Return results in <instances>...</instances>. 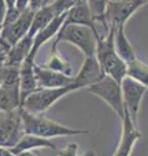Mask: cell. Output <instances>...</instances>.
Returning a JSON list of instances; mask_svg holds the SVG:
<instances>
[{
	"mask_svg": "<svg viewBox=\"0 0 148 156\" xmlns=\"http://www.w3.org/2000/svg\"><path fill=\"white\" fill-rule=\"evenodd\" d=\"M19 109L22 120V129L23 134L41 136L44 139H52L56 136H69V135H83L88 134V130H78L72 129L68 126L58 124L53 120L47 119L44 115H33L25 109Z\"/></svg>",
	"mask_w": 148,
	"mask_h": 156,
	"instance_id": "cell-1",
	"label": "cell"
},
{
	"mask_svg": "<svg viewBox=\"0 0 148 156\" xmlns=\"http://www.w3.org/2000/svg\"><path fill=\"white\" fill-rule=\"evenodd\" d=\"M95 56L103 73L105 76L112 77L117 82H122L126 77L127 65L122 58L118 56L115 46V31L109 30L105 33V35L100 37L96 41V51Z\"/></svg>",
	"mask_w": 148,
	"mask_h": 156,
	"instance_id": "cell-2",
	"label": "cell"
},
{
	"mask_svg": "<svg viewBox=\"0 0 148 156\" xmlns=\"http://www.w3.org/2000/svg\"><path fill=\"white\" fill-rule=\"evenodd\" d=\"M147 3L148 0H111L99 22L104 25L107 31L113 30L116 33L118 29H125L132 14Z\"/></svg>",
	"mask_w": 148,
	"mask_h": 156,
	"instance_id": "cell-3",
	"label": "cell"
},
{
	"mask_svg": "<svg viewBox=\"0 0 148 156\" xmlns=\"http://www.w3.org/2000/svg\"><path fill=\"white\" fill-rule=\"evenodd\" d=\"M101 35L95 34L90 27L79 26V25H62L60 31L53 41V46L60 42H66L76 46L86 57L95 56L96 51V41Z\"/></svg>",
	"mask_w": 148,
	"mask_h": 156,
	"instance_id": "cell-4",
	"label": "cell"
},
{
	"mask_svg": "<svg viewBox=\"0 0 148 156\" xmlns=\"http://www.w3.org/2000/svg\"><path fill=\"white\" fill-rule=\"evenodd\" d=\"M73 91H77L73 83L60 89H38L26 96L19 108L33 115H44L53 104Z\"/></svg>",
	"mask_w": 148,
	"mask_h": 156,
	"instance_id": "cell-5",
	"label": "cell"
},
{
	"mask_svg": "<svg viewBox=\"0 0 148 156\" xmlns=\"http://www.w3.org/2000/svg\"><path fill=\"white\" fill-rule=\"evenodd\" d=\"M90 94L99 96L101 100L111 107L117 113V116L122 119L123 112H125V104H123V96L121 83L113 80L109 76H104L99 82L93 83L87 89Z\"/></svg>",
	"mask_w": 148,
	"mask_h": 156,
	"instance_id": "cell-6",
	"label": "cell"
},
{
	"mask_svg": "<svg viewBox=\"0 0 148 156\" xmlns=\"http://www.w3.org/2000/svg\"><path fill=\"white\" fill-rule=\"evenodd\" d=\"M23 135L19 109L3 113L0 119V147L12 148Z\"/></svg>",
	"mask_w": 148,
	"mask_h": 156,
	"instance_id": "cell-7",
	"label": "cell"
},
{
	"mask_svg": "<svg viewBox=\"0 0 148 156\" xmlns=\"http://www.w3.org/2000/svg\"><path fill=\"white\" fill-rule=\"evenodd\" d=\"M34 13L35 12H33L31 9H26L14 22L3 26L2 35H0V44H5L12 48L18 41L26 37L29 34V30H30Z\"/></svg>",
	"mask_w": 148,
	"mask_h": 156,
	"instance_id": "cell-8",
	"label": "cell"
},
{
	"mask_svg": "<svg viewBox=\"0 0 148 156\" xmlns=\"http://www.w3.org/2000/svg\"><path fill=\"white\" fill-rule=\"evenodd\" d=\"M121 89H122L125 109L127 111V113L131 117V120L136 124V117H138V113H139V108H140L143 96H144L148 89L129 77H125L122 80Z\"/></svg>",
	"mask_w": 148,
	"mask_h": 156,
	"instance_id": "cell-9",
	"label": "cell"
},
{
	"mask_svg": "<svg viewBox=\"0 0 148 156\" xmlns=\"http://www.w3.org/2000/svg\"><path fill=\"white\" fill-rule=\"evenodd\" d=\"M122 129H121V136L120 143L116 148L115 154L112 156H131L132 148L135 143L142 138V133L136 128V124L131 120V117L125 109L122 116Z\"/></svg>",
	"mask_w": 148,
	"mask_h": 156,
	"instance_id": "cell-10",
	"label": "cell"
},
{
	"mask_svg": "<svg viewBox=\"0 0 148 156\" xmlns=\"http://www.w3.org/2000/svg\"><path fill=\"white\" fill-rule=\"evenodd\" d=\"M104 76L105 74L103 73L96 56L85 57L79 72L76 74V77H73V85L76 86L77 90L88 89L90 86L100 81Z\"/></svg>",
	"mask_w": 148,
	"mask_h": 156,
	"instance_id": "cell-11",
	"label": "cell"
},
{
	"mask_svg": "<svg viewBox=\"0 0 148 156\" xmlns=\"http://www.w3.org/2000/svg\"><path fill=\"white\" fill-rule=\"evenodd\" d=\"M34 70H35L39 89H60L73 83V77L49 70L42 65L35 64Z\"/></svg>",
	"mask_w": 148,
	"mask_h": 156,
	"instance_id": "cell-12",
	"label": "cell"
},
{
	"mask_svg": "<svg viewBox=\"0 0 148 156\" xmlns=\"http://www.w3.org/2000/svg\"><path fill=\"white\" fill-rule=\"evenodd\" d=\"M65 18H66V13L65 14H60V16H56L46 27L42 29V30L39 31L35 37H34L31 51H30V53H29V56L26 58L35 60V56L38 55V52L43 47V44H46L49 39H52L53 37L56 38L57 33L60 31V29L62 27L64 22H65Z\"/></svg>",
	"mask_w": 148,
	"mask_h": 156,
	"instance_id": "cell-13",
	"label": "cell"
},
{
	"mask_svg": "<svg viewBox=\"0 0 148 156\" xmlns=\"http://www.w3.org/2000/svg\"><path fill=\"white\" fill-rule=\"evenodd\" d=\"M64 25L86 26V27H90L95 34L100 35L97 31V27H96V21L91 14L90 8H88L86 2H79L77 5H74L70 11L66 13V18H65Z\"/></svg>",
	"mask_w": 148,
	"mask_h": 156,
	"instance_id": "cell-14",
	"label": "cell"
},
{
	"mask_svg": "<svg viewBox=\"0 0 148 156\" xmlns=\"http://www.w3.org/2000/svg\"><path fill=\"white\" fill-rule=\"evenodd\" d=\"M33 41L34 38L27 34L26 37H23L21 41H18L8 52L7 60L4 66H21V64L25 61V58L29 56V53L31 51L33 47Z\"/></svg>",
	"mask_w": 148,
	"mask_h": 156,
	"instance_id": "cell-15",
	"label": "cell"
},
{
	"mask_svg": "<svg viewBox=\"0 0 148 156\" xmlns=\"http://www.w3.org/2000/svg\"><path fill=\"white\" fill-rule=\"evenodd\" d=\"M37 148H51V150H56V146L53 144L49 139H44L41 136H35V135H29V134H23L21 136V139L16 143V146H13L11 150V152L17 156L22 152L26 151H33Z\"/></svg>",
	"mask_w": 148,
	"mask_h": 156,
	"instance_id": "cell-16",
	"label": "cell"
},
{
	"mask_svg": "<svg viewBox=\"0 0 148 156\" xmlns=\"http://www.w3.org/2000/svg\"><path fill=\"white\" fill-rule=\"evenodd\" d=\"M115 46H116V51L118 53V56L126 62V65L138 58L134 47L130 43L129 38L126 37L125 29H118L115 33Z\"/></svg>",
	"mask_w": 148,
	"mask_h": 156,
	"instance_id": "cell-17",
	"label": "cell"
},
{
	"mask_svg": "<svg viewBox=\"0 0 148 156\" xmlns=\"http://www.w3.org/2000/svg\"><path fill=\"white\" fill-rule=\"evenodd\" d=\"M42 66L47 68L49 70L62 73V74L69 76V77H72V74H73V68L70 65V62H69L66 58H64L60 53L57 52L56 46H52L51 53H49V56H48V60L44 62Z\"/></svg>",
	"mask_w": 148,
	"mask_h": 156,
	"instance_id": "cell-18",
	"label": "cell"
},
{
	"mask_svg": "<svg viewBox=\"0 0 148 156\" xmlns=\"http://www.w3.org/2000/svg\"><path fill=\"white\" fill-rule=\"evenodd\" d=\"M19 108V90L0 86V113H9Z\"/></svg>",
	"mask_w": 148,
	"mask_h": 156,
	"instance_id": "cell-19",
	"label": "cell"
},
{
	"mask_svg": "<svg viewBox=\"0 0 148 156\" xmlns=\"http://www.w3.org/2000/svg\"><path fill=\"white\" fill-rule=\"evenodd\" d=\"M55 13H53L52 8L47 5L42 9H39L34 13V17H33V22H31V26H30V30H29V35L30 37H35L37 34L44 29L49 22L55 18Z\"/></svg>",
	"mask_w": 148,
	"mask_h": 156,
	"instance_id": "cell-20",
	"label": "cell"
},
{
	"mask_svg": "<svg viewBox=\"0 0 148 156\" xmlns=\"http://www.w3.org/2000/svg\"><path fill=\"white\" fill-rule=\"evenodd\" d=\"M126 77L131 78V80H134L135 82L146 86L148 89V65L146 62L140 61L139 58L127 64Z\"/></svg>",
	"mask_w": 148,
	"mask_h": 156,
	"instance_id": "cell-21",
	"label": "cell"
},
{
	"mask_svg": "<svg viewBox=\"0 0 148 156\" xmlns=\"http://www.w3.org/2000/svg\"><path fill=\"white\" fill-rule=\"evenodd\" d=\"M111 0H86L88 8H90L91 14L95 18V21L99 22V20L103 17V14L105 13L107 7L109 4Z\"/></svg>",
	"mask_w": 148,
	"mask_h": 156,
	"instance_id": "cell-22",
	"label": "cell"
},
{
	"mask_svg": "<svg viewBox=\"0 0 148 156\" xmlns=\"http://www.w3.org/2000/svg\"><path fill=\"white\" fill-rule=\"evenodd\" d=\"M81 0H53L52 3H49V7L52 8L55 16H60V14L68 13L70 9L77 5Z\"/></svg>",
	"mask_w": 148,
	"mask_h": 156,
	"instance_id": "cell-23",
	"label": "cell"
},
{
	"mask_svg": "<svg viewBox=\"0 0 148 156\" xmlns=\"http://www.w3.org/2000/svg\"><path fill=\"white\" fill-rule=\"evenodd\" d=\"M57 156H78V143H68L62 150L57 151Z\"/></svg>",
	"mask_w": 148,
	"mask_h": 156,
	"instance_id": "cell-24",
	"label": "cell"
},
{
	"mask_svg": "<svg viewBox=\"0 0 148 156\" xmlns=\"http://www.w3.org/2000/svg\"><path fill=\"white\" fill-rule=\"evenodd\" d=\"M51 0H29V9H31L33 12H37L39 9L49 5Z\"/></svg>",
	"mask_w": 148,
	"mask_h": 156,
	"instance_id": "cell-25",
	"label": "cell"
},
{
	"mask_svg": "<svg viewBox=\"0 0 148 156\" xmlns=\"http://www.w3.org/2000/svg\"><path fill=\"white\" fill-rule=\"evenodd\" d=\"M7 11H8V7L4 0H0V26H3L4 23V20H5L7 16Z\"/></svg>",
	"mask_w": 148,
	"mask_h": 156,
	"instance_id": "cell-26",
	"label": "cell"
},
{
	"mask_svg": "<svg viewBox=\"0 0 148 156\" xmlns=\"http://www.w3.org/2000/svg\"><path fill=\"white\" fill-rule=\"evenodd\" d=\"M4 2H5L8 9H12V8H14V5H16V2H17V0H4Z\"/></svg>",
	"mask_w": 148,
	"mask_h": 156,
	"instance_id": "cell-27",
	"label": "cell"
},
{
	"mask_svg": "<svg viewBox=\"0 0 148 156\" xmlns=\"http://www.w3.org/2000/svg\"><path fill=\"white\" fill-rule=\"evenodd\" d=\"M17 156H39V155L35 154L34 151H26V152H22V154H19Z\"/></svg>",
	"mask_w": 148,
	"mask_h": 156,
	"instance_id": "cell-28",
	"label": "cell"
},
{
	"mask_svg": "<svg viewBox=\"0 0 148 156\" xmlns=\"http://www.w3.org/2000/svg\"><path fill=\"white\" fill-rule=\"evenodd\" d=\"M81 156H96V154L93 152V151H91V150H88V151H86L83 155H81Z\"/></svg>",
	"mask_w": 148,
	"mask_h": 156,
	"instance_id": "cell-29",
	"label": "cell"
},
{
	"mask_svg": "<svg viewBox=\"0 0 148 156\" xmlns=\"http://www.w3.org/2000/svg\"><path fill=\"white\" fill-rule=\"evenodd\" d=\"M2 29H3V26H0V35H2Z\"/></svg>",
	"mask_w": 148,
	"mask_h": 156,
	"instance_id": "cell-30",
	"label": "cell"
},
{
	"mask_svg": "<svg viewBox=\"0 0 148 156\" xmlns=\"http://www.w3.org/2000/svg\"><path fill=\"white\" fill-rule=\"evenodd\" d=\"M81 2H86V0H81Z\"/></svg>",
	"mask_w": 148,
	"mask_h": 156,
	"instance_id": "cell-31",
	"label": "cell"
}]
</instances>
